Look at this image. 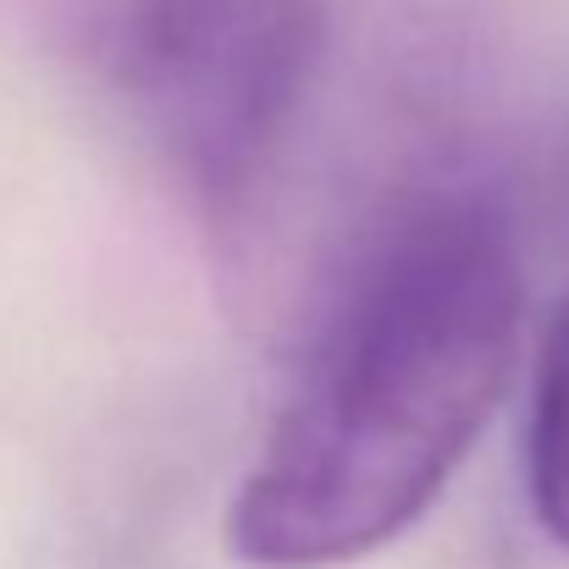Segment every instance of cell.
I'll return each instance as SVG.
<instances>
[{"instance_id": "6da1fadb", "label": "cell", "mask_w": 569, "mask_h": 569, "mask_svg": "<svg viewBox=\"0 0 569 569\" xmlns=\"http://www.w3.org/2000/svg\"><path fill=\"white\" fill-rule=\"evenodd\" d=\"M526 277L487 199L403 210L343 282L227 509L254 569H332L398 542L470 459L520 349Z\"/></svg>"}, {"instance_id": "7a4b0ae2", "label": "cell", "mask_w": 569, "mask_h": 569, "mask_svg": "<svg viewBox=\"0 0 569 569\" xmlns=\"http://www.w3.org/2000/svg\"><path fill=\"white\" fill-rule=\"evenodd\" d=\"M100 61L193 199L238 216L316 94L327 0H117Z\"/></svg>"}, {"instance_id": "3957f363", "label": "cell", "mask_w": 569, "mask_h": 569, "mask_svg": "<svg viewBox=\"0 0 569 569\" xmlns=\"http://www.w3.org/2000/svg\"><path fill=\"white\" fill-rule=\"evenodd\" d=\"M526 492L548 542L569 553V293L559 299L537 355L531 426H526Z\"/></svg>"}, {"instance_id": "277c9868", "label": "cell", "mask_w": 569, "mask_h": 569, "mask_svg": "<svg viewBox=\"0 0 569 569\" xmlns=\"http://www.w3.org/2000/svg\"><path fill=\"white\" fill-rule=\"evenodd\" d=\"M553 227L569 249V122H565V144H559V167H553Z\"/></svg>"}]
</instances>
